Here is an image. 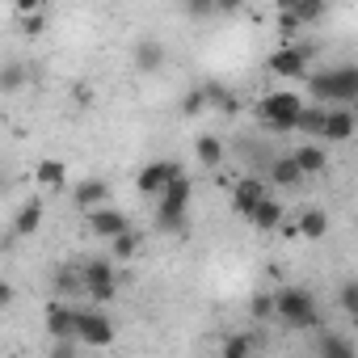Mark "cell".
Returning a JSON list of instances; mask_svg holds the SVG:
<instances>
[{
  "label": "cell",
  "mask_w": 358,
  "mask_h": 358,
  "mask_svg": "<svg viewBox=\"0 0 358 358\" xmlns=\"http://www.w3.org/2000/svg\"><path fill=\"white\" fill-rule=\"evenodd\" d=\"M308 93H312V106L320 110H350V101L358 97V68L354 64H341V68H324V72H312L308 76Z\"/></svg>",
  "instance_id": "6da1fadb"
},
{
  "label": "cell",
  "mask_w": 358,
  "mask_h": 358,
  "mask_svg": "<svg viewBox=\"0 0 358 358\" xmlns=\"http://www.w3.org/2000/svg\"><path fill=\"white\" fill-rule=\"evenodd\" d=\"M190 203H194V182L182 173L156 199V232H186L190 228Z\"/></svg>",
  "instance_id": "7a4b0ae2"
},
{
  "label": "cell",
  "mask_w": 358,
  "mask_h": 358,
  "mask_svg": "<svg viewBox=\"0 0 358 358\" xmlns=\"http://www.w3.org/2000/svg\"><path fill=\"white\" fill-rule=\"evenodd\" d=\"M274 316H278L287 329H295V333H303V329H316V324H320L316 295H312L308 287H282V291H274Z\"/></svg>",
  "instance_id": "3957f363"
},
{
  "label": "cell",
  "mask_w": 358,
  "mask_h": 358,
  "mask_svg": "<svg viewBox=\"0 0 358 358\" xmlns=\"http://www.w3.org/2000/svg\"><path fill=\"white\" fill-rule=\"evenodd\" d=\"M80 274V295H89V303H110L118 295V274L110 257H89L76 266Z\"/></svg>",
  "instance_id": "277c9868"
},
{
  "label": "cell",
  "mask_w": 358,
  "mask_h": 358,
  "mask_svg": "<svg viewBox=\"0 0 358 358\" xmlns=\"http://www.w3.org/2000/svg\"><path fill=\"white\" fill-rule=\"evenodd\" d=\"M303 106H308V101H303L295 89H278V93H266V97L257 101V114H262V122H266L270 131H295V118H299Z\"/></svg>",
  "instance_id": "5b68a950"
},
{
  "label": "cell",
  "mask_w": 358,
  "mask_h": 358,
  "mask_svg": "<svg viewBox=\"0 0 358 358\" xmlns=\"http://www.w3.org/2000/svg\"><path fill=\"white\" fill-rule=\"evenodd\" d=\"M76 341H85L89 350L114 345V320H110L101 308H80V312H76Z\"/></svg>",
  "instance_id": "8992f818"
},
{
  "label": "cell",
  "mask_w": 358,
  "mask_h": 358,
  "mask_svg": "<svg viewBox=\"0 0 358 358\" xmlns=\"http://www.w3.org/2000/svg\"><path fill=\"white\" fill-rule=\"evenodd\" d=\"M186 169L177 164V160H152V164H143L139 169V177H135V190L143 194V199H160L164 190H169V182H177Z\"/></svg>",
  "instance_id": "52a82bcc"
},
{
  "label": "cell",
  "mask_w": 358,
  "mask_h": 358,
  "mask_svg": "<svg viewBox=\"0 0 358 358\" xmlns=\"http://www.w3.org/2000/svg\"><path fill=\"white\" fill-rule=\"evenodd\" d=\"M308 59H312V47H282L270 55V72L282 76V80H303L308 76Z\"/></svg>",
  "instance_id": "ba28073f"
},
{
  "label": "cell",
  "mask_w": 358,
  "mask_h": 358,
  "mask_svg": "<svg viewBox=\"0 0 358 358\" xmlns=\"http://www.w3.org/2000/svg\"><path fill=\"white\" fill-rule=\"evenodd\" d=\"M262 199H270V186H266L262 173H245L241 182L232 186V207H236V215H249Z\"/></svg>",
  "instance_id": "9c48e42d"
},
{
  "label": "cell",
  "mask_w": 358,
  "mask_h": 358,
  "mask_svg": "<svg viewBox=\"0 0 358 358\" xmlns=\"http://www.w3.org/2000/svg\"><path fill=\"white\" fill-rule=\"evenodd\" d=\"M43 324H47L51 341H76V308H72V303L51 299L47 312H43Z\"/></svg>",
  "instance_id": "30bf717a"
},
{
  "label": "cell",
  "mask_w": 358,
  "mask_h": 358,
  "mask_svg": "<svg viewBox=\"0 0 358 358\" xmlns=\"http://www.w3.org/2000/svg\"><path fill=\"white\" fill-rule=\"evenodd\" d=\"M89 232H93V236L114 241V236L131 232V220H127L122 211H114V207H97V211H89Z\"/></svg>",
  "instance_id": "8fae6325"
},
{
  "label": "cell",
  "mask_w": 358,
  "mask_h": 358,
  "mask_svg": "<svg viewBox=\"0 0 358 358\" xmlns=\"http://www.w3.org/2000/svg\"><path fill=\"white\" fill-rule=\"evenodd\" d=\"M291 160H295V169H299V177H320L324 169H329V152L320 148V143H299L295 152H287Z\"/></svg>",
  "instance_id": "7c38bea8"
},
{
  "label": "cell",
  "mask_w": 358,
  "mask_h": 358,
  "mask_svg": "<svg viewBox=\"0 0 358 358\" xmlns=\"http://www.w3.org/2000/svg\"><path fill=\"white\" fill-rule=\"evenodd\" d=\"M72 203H76V207H85V211H97V207H106V203H110V186L101 182V177H85V182H76V186H72Z\"/></svg>",
  "instance_id": "4fadbf2b"
},
{
  "label": "cell",
  "mask_w": 358,
  "mask_h": 358,
  "mask_svg": "<svg viewBox=\"0 0 358 358\" xmlns=\"http://www.w3.org/2000/svg\"><path fill=\"white\" fill-rule=\"evenodd\" d=\"M354 135V110H324V127H320V139L324 143H345Z\"/></svg>",
  "instance_id": "5bb4252c"
},
{
  "label": "cell",
  "mask_w": 358,
  "mask_h": 358,
  "mask_svg": "<svg viewBox=\"0 0 358 358\" xmlns=\"http://www.w3.org/2000/svg\"><path fill=\"white\" fill-rule=\"evenodd\" d=\"M164 64H169V51H164L160 38H139V43H135V68H139V72L152 76V72H160Z\"/></svg>",
  "instance_id": "9a60e30c"
},
{
  "label": "cell",
  "mask_w": 358,
  "mask_h": 358,
  "mask_svg": "<svg viewBox=\"0 0 358 358\" xmlns=\"http://www.w3.org/2000/svg\"><path fill=\"white\" fill-rule=\"evenodd\" d=\"M270 173H266V186H278V190H291V186H299L303 177H299V169H295V160L291 156H274L270 164H266Z\"/></svg>",
  "instance_id": "2e32d148"
},
{
  "label": "cell",
  "mask_w": 358,
  "mask_h": 358,
  "mask_svg": "<svg viewBox=\"0 0 358 358\" xmlns=\"http://www.w3.org/2000/svg\"><path fill=\"white\" fill-rule=\"evenodd\" d=\"M245 220H249V224H253L257 232H274V228L282 224V203H278V199L270 194V199H262V203H257V207H253V211H249Z\"/></svg>",
  "instance_id": "e0dca14e"
},
{
  "label": "cell",
  "mask_w": 358,
  "mask_h": 358,
  "mask_svg": "<svg viewBox=\"0 0 358 358\" xmlns=\"http://www.w3.org/2000/svg\"><path fill=\"white\" fill-rule=\"evenodd\" d=\"M38 228H43V199H26L22 211L13 215V236L26 241V236H34Z\"/></svg>",
  "instance_id": "ac0fdd59"
},
{
  "label": "cell",
  "mask_w": 358,
  "mask_h": 358,
  "mask_svg": "<svg viewBox=\"0 0 358 358\" xmlns=\"http://www.w3.org/2000/svg\"><path fill=\"white\" fill-rule=\"evenodd\" d=\"M316 354H320V358H358V354H354V341H350L345 333H337V329H324V333L316 337Z\"/></svg>",
  "instance_id": "d6986e66"
},
{
  "label": "cell",
  "mask_w": 358,
  "mask_h": 358,
  "mask_svg": "<svg viewBox=\"0 0 358 358\" xmlns=\"http://www.w3.org/2000/svg\"><path fill=\"white\" fill-rule=\"evenodd\" d=\"M257 354H262L257 333H232V337H224V350H220V358H257Z\"/></svg>",
  "instance_id": "ffe728a7"
},
{
  "label": "cell",
  "mask_w": 358,
  "mask_h": 358,
  "mask_svg": "<svg viewBox=\"0 0 358 358\" xmlns=\"http://www.w3.org/2000/svg\"><path fill=\"white\" fill-rule=\"evenodd\" d=\"M26 85H30V64H22V59L0 64V93H22Z\"/></svg>",
  "instance_id": "44dd1931"
},
{
  "label": "cell",
  "mask_w": 358,
  "mask_h": 358,
  "mask_svg": "<svg viewBox=\"0 0 358 358\" xmlns=\"http://www.w3.org/2000/svg\"><path fill=\"white\" fill-rule=\"evenodd\" d=\"M194 156H199L203 169H220V164H224V139H220V135H199Z\"/></svg>",
  "instance_id": "7402d4cb"
},
{
  "label": "cell",
  "mask_w": 358,
  "mask_h": 358,
  "mask_svg": "<svg viewBox=\"0 0 358 358\" xmlns=\"http://www.w3.org/2000/svg\"><path fill=\"white\" fill-rule=\"evenodd\" d=\"M324 232H329V215H324L320 207L303 211V215H299V224H295V236H303V241H320Z\"/></svg>",
  "instance_id": "603a6c76"
},
{
  "label": "cell",
  "mask_w": 358,
  "mask_h": 358,
  "mask_svg": "<svg viewBox=\"0 0 358 358\" xmlns=\"http://www.w3.org/2000/svg\"><path fill=\"white\" fill-rule=\"evenodd\" d=\"M64 177H68V173H64V160H38V164H34V182H38L43 190H59Z\"/></svg>",
  "instance_id": "cb8c5ba5"
},
{
  "label": "cell",
  "mask_w": 358,
  "mask_h": 358,
  "mask_svg": "<svg viewBox=\"0 0 358 358\" xmlns=\"http://www.w3.org/2000/svg\"><path fill=\"white\" fill-rule=\"evenodd\" d=\"M282 9L291 13L295 26H308V22H320V17H324V5H320V0H291V5H282Z\"/></svg>",
  "instance_id": "d4e9b609"
},
{
  "label": "cell",
  "mask_w": 358,
  "mask_h": 358,
  "mask_svg": "<svg viewBox=\"0 0 358 358\" xmlns=\"http://www.w3.org/2000/svg\"><path fill=\"white\" fill-rule=\"evenodd\" d=\"M51 287H55V299H59V303H64L68 295H80V274H76V266H59L55 278H51Z\"/></svg>",
  "instance_id": "484cf974"
},
{
  "label": "cell",
  "mask_w": 358,
  "mask_h": 358,
  "mask_svg": "<svg viewBox=\"0 0 358 358\" xmlns=\"http://www.w3.org/2000/svg\"><path fill=\"white\" fill-rule=\"evenodd\" d=\"M320 127H324V110H320V106H303V110H299V118H295V131H299V135L320 139Z\"/></svg>",
  "instance_id": "4316f807"
},
{
  "label": "cell",
  "mask_w": 358,
  "mask_h": 358,
  "mask_svg": "<svg viewBox=\"0 0 358 358\" xmlns=\"http://www.w3.org/2000/svg\"><path fill=\"white\" fill-rule=\"evenodd\" d=\"M139 241H143V236H139L135 228H131V232H122V236H114V241H110V253H114V262H131V257L139 253Z\"/></svg>",
  "instance_id": "83f0119b"
},
{
  "label": "cell",
  "mask_w": 358,
  "mask_h": 358,
  "mask_svg": "<svg viewBox=\"0 0 358 358\" xmlns=\"http://www.w3.org/2000/svg\"><path fill=\"white\" fill-rule=\"evenodd\" d=\"M203 93H207V106H215V110H236V89H228V85H203Z\"/></svg>",
  "instance_id": "f1b7e54d"
},
{
  "label": "cell",
  "mask_w": 358,
  "mask_h": 358,
  "mask_svg": "<svg viewBox=\"0 0 358 358\" xmlns=\"http://www.w3.org/2000/svg\"><path fill=\"white\" fill-rule=\"evenodd\" d=\"M249 316H253V320H270V316H274V295H270V291H257V295L249 299Z\"/></svg>",
  "instance_id": "f546056e"
},
{
  "label": "cell",
  "mask_w": 358,
  "mask_h": 358,
  "mask_svg": "<svg viewBox=\"0 0 358 358\" xmlns=\"http://www.w3.org/2000/svg\"><path fill=\"white\" fill-rule=\"evenodd\" d=\"M337 308L345 312V316H358V282L350 278V282H341V295H337Z\"/></svg>",
  "instance_id": "4dcf8cb0"
},
{
  "label": "cell",
  "mask_w": 358,
  "mask_h": 358,
  "mask_svg": "<svg viewBox=\"0 0 358 358\" xmlns=\"http://www.w3.org/2000/svg\"><path fill=\"white\" fill-rule=\"evenodd\" d=\"M203 110H207V93L203 89H190L182 97V114H203Z\"/></svg>",
  "instance_id": "1f68e13d"
},
{
  "label": "cell",
  "mask_w": 358,
  "mask_h": 358,
  "mask_svg": "<svg viewBox=\"0 0 358 358\" xmlns=\"http://www.w3.org/2000/svg\"><path fill=\"white\" fill-rule=\"evenodd\" d=\"M47 358H80V341H51Z\"/></svg>",
  "instance_id": "d6a6232c"
},
{
  "label": "cell",
  "mask_w": 358,
  "mask_h": 358,
  "mask_svg": "<svg viewBox=\"0 0 358 358\" xmlns=\"http://www.w3.org/2000/svg\"><path fill=\"white\" fill-rule=\"evenodd\" d=\"M43 26H47L43 9H38V13H26V22H22V34H43Z\"/></svg>",
  "instance_id": "836d02e7"
},
{
  "label": "cell",
  "mask_w": 358,
  "mask_h": 358,
  "mask_svg": "<svg viewBox=\"0 0 358 358\" xmlns=\"http://www.w3.org/2000/svg\"><path fill=\"white\" fill-rule=\"evenodd\" d=\"M186 13H194V17H211V13H215V5H207V0H199V5H190Z\"/></svg>",
  "instance_id": "e575fe53"
},
{
  "label": "cell",
  "mask_w": 358,
  "mask_h": 358,
  "mask_svg": "<svg viewBox=\"0 0 358 358\" xmlns=\"http://www.w3.org/2000/svg\"><path fill=\"white\" fill-rule=\"evenodd\" d=\"M9 303H13V282L0 278V308H9Z\"/></svg>",
  "instance_id": "d590c367"
}]
</instances>
